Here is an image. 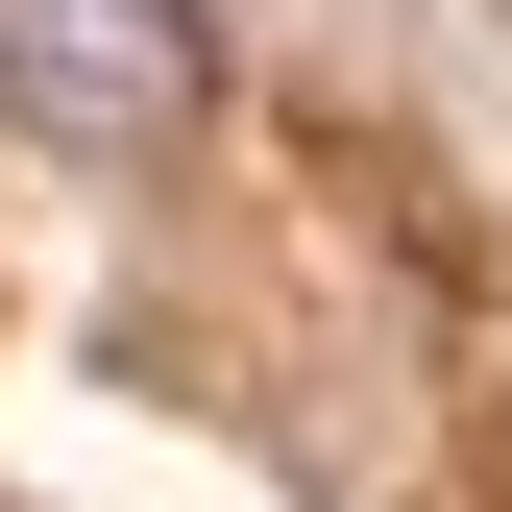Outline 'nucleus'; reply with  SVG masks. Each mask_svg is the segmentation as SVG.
<instances>
[{
	"label": "nucleus",
	"mask_w": 512,
	"mask_h": 512,
	"mask_svg": "<svg viewBox=\"0 0 512 512\" xmlns=\"http://www.w3.org/2000/svg\"><path fill=\"white\" fill-rule=\"evenodd\" d=\"M196 0H0V122L25 147H74V171H147L171 122H196Z\"/></svg>",
	"instance_id": "f257e3e1"
}]
</instances>
